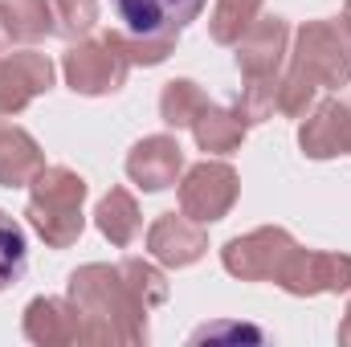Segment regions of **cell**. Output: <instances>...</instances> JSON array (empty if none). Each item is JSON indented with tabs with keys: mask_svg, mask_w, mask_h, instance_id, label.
<instances>
[{
	"mask_svg": "<svg viewBox=\"0 0 351 347\" xmlns=\"http://www.w3.org/2000/svg\"><path fill=\"white\" fill-rule=\"evenodd\" d=\"M66 294L82 311L86 344H147V307L127 286L119 265H78L66 282Z\"/></svg>",
	"mask_w": 351,
	"mask_h": 347,
	"instance_id": "cell-1",
	"label": "cell"
},
{
	"mask_svg": "<svg viewBox=\"0 0 351 347\" xmlns=\"http://www.w3.org/2000/svg\"><path fill=\"white\" fill-rule=\"evenodd\" d=\"M82 200H86V180L70 168H62V164H53V168H41L29 180L25 217L49 250H70L86 229Z\"/></svg>",
	"mask_w": 351,
	"mask_h": 347,
	"instance_id": "cell-2",
	"label": "cell"
},
{
	"mask_svg": "<svg viewBox=\"0 0 351 347\" xmlns=\"http://www.w3.org/2000/svg\"><path fill=\"white\" fill-rule=\"evenodd\" d=\"M290 70L306 74L315 86L339 90L351 82V16L306 21L290 49Z\"/></svg>",
	"mask_w": 351,
	"mask_h": 347,
	"instance_id": "cell-3",
	"label": "cell"
},
{
	"mask_svg": "<svg viewBox=\"0 0 351 347\" xmlns=\"http://www.w3.org/2000/svg\"><path fill=\"white\" fill-rule=\"evenodd\" d=\"M127 53L114 45L110 33L102 37H82L78 45L66 49L62 58V74H66V86L74 94H86V98H98V94H114V90L127 86Z\"/></svg>",
	"mask_w": 351,
	"mask_h": 347,
	"instance_id": "cell-4",
	"label": "cell"
},
{
	"mask_svg": "<svg viewBox=\"0 0 351 347\" xmlns=\"http://www.w3.org/2000/svg\"><path fill=\"white\" fill-rule=\"evenodd\" d=\"M294 254V237L278 225H262L245 237H233L225 241L221 250V265L241 278V282H278L286 258Z\"/></svg>",
	"mask_w": 351,
	"mask_h": 347,
	"instance_id": "cell-5",
	"label": "cell"
},
{
	"mask_svg": "<svg viewBox=\"0 0 351 347\" xmlns=\"http://www.w3.org/2000/svg\"><path fill=\"white\" fill-rule=\"evenodd\" d=\"M237 192H241V180L229 164L204 160V164L188 168L180 180V213L192 217L196 225H213L237 204Z\"/></svg>",
	"mask_w": 351,
	"mask_h": 347,
	"instance_id": "cell-6",
	"label": "cell"
},
{
	"mask_svg": "<svg viewBox=\"0 0 351 347\" xmlns=\"http://www.w3.org/2000/svg\"><path fill=\"white\" fill-rule=\"evenodd\" d=\"M278 286L294 298L315 294H343L351 290V254H327V250H298L286 258Z\"/></svg>",
	"mask_w": 351,
	"mask_h": 347,
	"instance_id": "cell-7",
	"label": "cell"
},
{
	"mask_svg": "<svg viewBox=\"0 0 351 347\" xmlns=\"http://www.w3.org/2000/svg\"><path fill=\"white\" fill-rule=\"evenodd\" d=\"M208 0H110L114 16L123 21L127 33L135 37H180L204 8Z\"/></svg>",
	"mask_w": 351,
	"mask_h": 347,
	"instance_id": "cell-8",
	"label": "cell"
},
{
	"mask_svg": "<svg viewBox=\"0 0 351 347\" xmlns=\"http://www.w3.org/2000/svg\"><path fill=\"white\" fill-rule=\"evenodd\" d=\"M53 86V62L45 53H0V115H21Z\"/></svg>",
	"mask_w": 351,
	"mask_h": 347,
	"instance_id": "cell-9",
	"label": "cell"
},
{
	"mask_svg": "<svg viewBox=\"0 0 351 347\" xmlns=\"http://www.w3.org/2000/svg\"><path fill=\"white\" fill-rule=\"evenodd\" d=\"M298 147L306 160H335L351 152V102L327 98L311 106V115L298 127Z\"/></svg>",
	"mask_w": 351,
	"mask_h": 347,
	"instance_id": "cell-10",
	"label": "cell"
},
{
	"mask_svg": "<svg viewBox=\"0 0 351 347\" xmlns=\"http://www.w3.org/2000/svg\"><path fill=\"white\" fill-rule=\"evenodd\" d=\"M25 339L37 347H66L86 344V323L78 302L66 298H33L25 307Z\"/></svg>",
	"mask_w": 351,
	"mask_h": 347,
	"instance_id": "cell-11",
	"label": "cell"
},
{
	"mask_svg": "<svg viewBox=\"0 0 351 347\" xmlns=\"http://www.w3.org/2000/svg\"><path fill=\"white\" fill-rule=\"evenodd\" d=\"M147 254L160 261V265L184 270V265H192V261H200L208 254V233L192 217H184V213L180 217L176 213H164L147 229Z\"/></svg>",
	"mask_w": 351,
	"mask_h": 347,
	"instance_id": "cell-12",
	"label": "cell"
},
{
	"mask_svg": "<svg viewBox=\"0 0 351 347\" xmlns=\"http://www.w3.org/2000/svg\"><path fill=\"white\" fill-rule=\"evenodd\" d=\"M290 53V25L282 16H258L241 37H237V70L245 78L278 74V66Z\"/></svg>",
	"mask_w": 351,
	"mask_h": 347,
	"instance_id": "cell-13",
	"label": "cell"
},
{
	"mask_svg": "<svg viewBox=\"0 0 351 347\" xmlns=\"http://www.w3.org/2000/svg\"><path fill=\"white\" fill-rule=\"evenodd\" d=\"M184 172V147L172 135H147L127 152V176L143 192H164Z\"/></svg>",
	"mask_w": 351,
	"mask_h": 347,
	"instance_id": "cell-14",
	"label": "cell"
},
{
	"mask_svg": "<svg viewBox=\"0 0 351 347\" xmlns=\"http://www.w3.org/2000/svg\"><path fill=\"white\" fill-rule=\"evenodd\" d=\"M45 168V152L37 147V139L0 119V188H29V180Z\"/></svg>",
	"mask_w": 351,
	"mask_h": 347,
	"instance_id": "cell-15",
	"label": "cell"
},
{
	"mask_svg": "<svg viewBox=\"0 0 351 347\" xmlns=\"http://www.w3.org/2000/svg\"><path fill=\"white\" fill-rule=\"evenodd\" d=\"M94 225H98V233H102L110 246L127 250V246L139 237V229H143V217H139L135 196H131L127 188H110V192L98 200V208H94Z\"/></svg>",
	"mask_w": 351,
	"mask_h": 347,
	"instance_id": "cell-16",
	"label": "cell"
},
{
	"mask_svg": "<svg viewBox=\"0 0 351 347\" xmlns=\"http://www.w3.org/2000/svg\"><path fill=\"white\" fill-rule=\"evenodd\" d=\"M245 123L237 110H225V106H204L196 119H192V135H196V147L208 152V156H225V152H237L241 139H245Z\"/></svg>",
	"mask_w": 351,
	"mask_h": 347,
	"instance_id": "cell-17",
	"label": "cell"
},
{
	"mask_svg": "<svg viewBox=\"0 0 351 347\" xmlns=\"http://www.w3.org/2000/svg\"><path fill=\"white\" fill-rule=\"evenodd\" d=\"M4 12V29L12 41L21 45H37L41 37L53 33V8L49 0H0Z\"/></svg>",
	"mask_w": 351,
	"mask_h": 347,
	"instance_id": "cell-18",
	"label": "cell"
},
{
	"mask_svg": "<svg viewBox=\"0 0 351 347\" xmlns=\"http://www.w3.org/2000/svg\"><path fill=\"white\" fill-rule=\"evenodd\" d=\"M208 106V94L196 86L192 78H172L164 94H160V119L168 123V127H192V119L200 115Z\"/></svg>",
	"mask_w": 351,
	"mask_h": 347,
	"instance_id": "cell-19",
	"label": "cell"
},
{
	"mask_svg": "<svg viewBox=\"0 0 351 347\" xmlns=\"http://www.w3.org/2000/svg\"><path fill=\"white\" fill-rule=\"evenodd\" d=\"M262 0H217L213 16H208V37L217 45H237V37L258 21Z\"/></svg>",
	"mask_w": 351,
	"mask_h": 347,
	"instance_id": "cell-20",
	"label": "cell"
},
{
	"mask_svg": "<svg viewBox=\"0 0 351 347\" xmlns=\"http://www.w3.org/2000/svg\"><path fill=\"white\" fill-rule=\"evenodd\" d=\"M278 74H258V78H245V86L237 94V102H233V110L241 115V123L245 127H258L265 119H274V110H278Z\"/></svg>",
	"mask_w": 351,
	"mask_h": 347,
	"instance_id": "cell-21",
	"label": "cell"
},
{
	"mask_svg": "<svg viewBox=\"0 0 351 347\" xmlns=\"http://www.w3.org/2000/svg\"><path fill=\"white\" fill-rule=\"evenodd\" d=\"M25 261H29V241H25V229L0 208V290L16 286L21 274H25Z\"/></svg>",
	"mask_w": 351,
	"mask_h": 347,
	"instance_id": "cell-22",
	"label": "cell"
},
{
	"mask_svg": "<svg viewBox=\"0 0 351 347\" xmlns=\"http://www.w3.org/2000/svg\"><path fill=\"white\" fill-rule=\"evenodd\" d=\"M119 270H123L127 286L143 298L147 311H156V307L168 302V278H164V270H156L152 261H143V258H123L119 261Z\"/></svg>",
	"mask_w": 351,
	"mask_h": 347,
	"instance_id": "cell-23",
	"label": "cell"
},
{
	"mask_svg": "<svg viewBox=\"0 0 351 347\" xmlns=\"http://www.w3.org/2000/svg\"><path fill=\"white\" fill-rule=\"evenodd\" d=\"M49 8H53V33H62L66 41H82L98 25V0H49Z\"/></svg>",
	"mask_w": 351,
	"mask_h": 347,
	"instance_id": "cell-24",
	"label": "cell"
},
{
	"mask_svg": "<svg viewBox=\"0 0 351 347\" xmlns=\"http://www.w3.org/2000/svg\"><path fill=\"white\" fill-rule=\"evenodd\" d=\"M106 33L114 37V45L127 53L131 66H160V62H168L176 53V37L156 41V37H135V33H127V29H106Z\"/></svg>",
	"mask_w": 351,
	"mask_h": 347,
	"instance_id": "cell-25",
	"label": "cell"
},
{
	"mask_svg": "<svg viewBox=\"0 0 351 347\" xmlns=\"http://www.w3.org/2000/svg\"><path fill=\"white\" fill-rule=\"evenodd\" d=\"M315 90L319 86H315L306 74L290 70V74L278 82V110H282L286 119H306L311 106H315Z\"/></svg>",
	"mask_w": 351,
	"mask_h": 347,
	"instance_id": "cell-26",
	"label": "cell"
},
{
	"mask_svg": "<svg viewBox=\"0 0 351 347\" xmlns=\"http://www.w3.org/2000/svg\"><path fill=\"white\" fill-rule=\"evenodd\" d=\"M265 339L258 327H245V323H204V327H196L192 331V344H200V339Z\"/></svg>",
	"mask_w": 351,
	"mask_h": 347,
	"instance_id": "cell-27",
	"label": "cell"
},
{
	"mask_svg": "<svg viewBox=\"0 0 351 347\" xmlns=\"http://www.w3.org/2000/svg\"><path fill=\"white\" fill-rule=\"evenodd\" d=\"M339 344L351 347V302H348V311H343V323H339Z\"/></svg>",
	"mask_w": 351,
	"mask_h": 347,
	"instance_id": "cell-28",
	"label": "cell"
},
{
	"mask_svg": "<svg viewBox=\"0 0 351 347\" xmlns=\"http://www.w3.org/2000/svg\"><path fill=\"white\" fill-rule=\"evenodd\" d=\"M12 45V37H8V29H4V12H0V53Z\"/></svg>",
	"mask_w": 351,
	"mask_h": 347,
	"instance_id": "cell-29",
	"label": "cell"
},
{
	"mask_svg": "<svg viewBox=\"0 0 351 347\" xmlns=\"http://www.w3.org/2000/svg\"><path fill=\"white\" fill-rule=\"evenodd\" d=\"M348 16H351V0H348Z\"/></svg>",
	"mask_w": 351,
	"mask_h": 347,
	"instance_id": "cell-30",
	"label": "cell"
}]
</instances>
